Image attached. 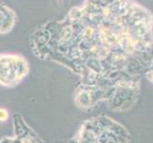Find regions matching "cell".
<instances>
[{
    "instance_id": "1",
    "label": "cell",
    "mask_w": 153,
    "mask_h": 143,
    "mask_svg": "<svg viewBox=\"0 0 153 143\" xmlns=\"http://www.w3.org/2000/svg\"><path fill=\"white\" fill-rule=\"evenodd\" d=\"M8 116H9V115H8L6 110L0 109V120H1V121H5V120L8 118Z\"/></svg>"
}]
</instances>
